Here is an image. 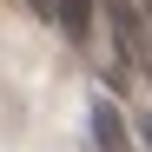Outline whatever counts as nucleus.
Segmentation results:
<instances>
[{
    "mask_svg": "<svg viewBox=\"0 0 152 152\" xmlns=\"http://www.w3.org/2000/svg\"><path fill=\"white\" fill-rule=\"evenodd\" d=\"M113 33H119V53L126 60H132V66H145L152 73V40H145V27H139V7H132V0H113Z\"/></svg>",
    "mask_w": 152,
    "mask_h": 152,
    "instance_id": "obj_1",
    "label": "nucleus"
},
{
    "mask_svg": "<svg viewBox=\"0 0 152 152\" xmlns=\"http://www.w3.org/2000/svg\"><path fill=\"white\" fill-rule=\"evenodd\" d=\"M93 145L99 152H132V139H126V126L113 113V99H93Z\"/></svg>",
    "mask_w": 152,
    "mask_h": 152,
    "instance_id": "obj_2",
    "label": "nucleus"
},
{
    "mask_svg": "<svg viewBox=\"0 0 152 152\" xmlns=\"http://www.w3.org/2000/svg\"><path fill=\"white\" fill-rule=\"evenodd\" d=\"M53 20L66 27V40H86L93 33V0H53Z\"/></svg>",
    "mask_w": 152,
    "mask_h": 152,
    "instance_id": "obj_3",
    "label": "nucleus"
},
{
    "mask_svg": "<svg viewBox=\"0 0 152 152\" xmlns=\"http://www.w3.org/2000/svg\"><path fill=\"white\" fill-rule=\"evenodd\" d=\"M145 145H152V119H145Z\"/></svg>",
    "mask_w": 152,
    "mask_h": 152,
    "instance_id": "obj_4",
    "label": "nucleus"
},
{
    "mask_svg": "<svg viewBox=\"0 0 152 152\" xmlns=\"http://www.w3.org/2000/svg\"><path fill=\"white\" fill-rule=\"evenodd\" d=\"M145 7H152V0H145Z\"/></svg>",
    "mask_w": 152,
    "mask_h": 152,
    "instance_id": "obj_5",
    "label": "nucleus"
}]
</instances>
